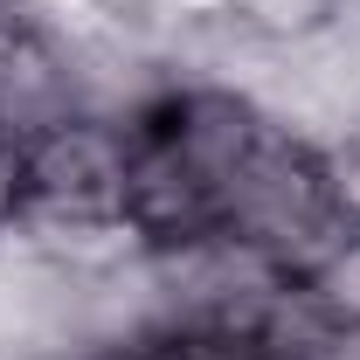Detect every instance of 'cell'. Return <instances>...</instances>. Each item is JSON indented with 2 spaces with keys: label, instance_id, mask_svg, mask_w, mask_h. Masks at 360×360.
Returning <instances> with one entry per match:
<instances>
[{
  "label": "cell",
  "instance_id": "6da1fadb",
  "mask_svg": "<svg viewBox=\"0 0 360 360\" xmlns=\"http://www.w3.org/2000/svg\"><path fill=\"white\" fill-rule=\"evenodd\" d=\"M146 277H153L167 333H250V340L264 333L270 305L291 284V270L277 257H264L257 243L229 229L146 250Z\"/></svg>",
  "mask_w": 360,
  "mask_h": 360
},
{
  "label": "cell",
  "instance_id": "7a4b0ae2",
  "mask_svg": "<svg viewBox=\"0 0 360 360\" xmlns=\"http://www.w3.org/2000/svg\"><path fill=\"white\" fill-rule=\"evenodd\" d=\"M222 229L243 236V243H257L264 257H277V264L298 277V270L326 250V236L340 229L333 187H326V160H319L305 139L277 132L243 174L229 180Z\"/></svg>",
  "mask_w": 360,
  "mask_h": 360
},
{
  "label": "cell",
  "instance_id": "3957f363",
  "mask_svg": "<svg viewBox=\"0 0 360 360\" xmlns=\"http://www.w3.org/2000/svg\"><path fill=\"white\" fill-rule=\"evenodd\" d=\"M132 118L77 111L21 146V222H125Z\"/></svg>",
  "mask_w": 360,
  "mask_h": 360
},
{
  "label": "cell",
  "instance_id": "277c9868",
  "mask_svg": "<svg viewBox=\"0 0 360 360\" xmlns=\"http://www.w3.org/2000/svg\"><path fill=\"white\" fill-rule=\"evenodd\" d=\"M77 111H90V90L70 28L42 21L0 49V139L7 146H35L42 132L70 125Z\"/></svg>",
  "mask_w": 360,
  "mask_h": 360
},
{
  "label": "cell",
  "instance_id": "5b68a950",
  "mask_svg": "<svg viewBox=\"0 0 360 360\" xmlns=\"http://www.w3.org/2000/svg\"><path fill=\"white\" fill-rule=\"evenodd\" d=\"M298 291L333 333H360V222H340L312 264L298 270Z\"/></svg>",
  "mask_w": 360,
  "mask_h": 360
},
{
  "label": "cell",
  "instance_id": "8992f818",
  "mask_svg": "<svg viewBox=\"0 0 360 360\" xmlns=\"http://www.w3.org/2000/svg\"><path fill=\"white\" fill-rule=\"evenodd\" d=\"M319 160H326V187H333L340 222H360V132H347L340 146H326Z\"/></svg>",
  "mask_w": 360,
  "mask_h": 360
},
{
  "label": "cell",
  "instance_id": "52a82bcc",
  "mask_svg": "<svg viewBox=\"0 0 360 360\" xmlns=\"http://www.w3.org/2000/svg\"><path fill=\"white\" fill-rule=\"evenodd\" d=\"M21 222V146L0 139V229Z\"/></svg>",
  "mask_w": 360,
  "mask_h": 360
}]
</instances>
